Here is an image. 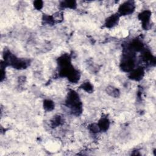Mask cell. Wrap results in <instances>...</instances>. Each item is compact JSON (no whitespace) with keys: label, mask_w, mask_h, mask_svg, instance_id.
<instances>
[{"label":"cell","mask_w":156,"mask_h":156,"mask_svg":"<svg viewBox=\"0 0 156 156\" xmlns=\"http://www.w3.org/2000/svg\"><path fill=\"white\" fill-rule=\"evenodd\" d=\"M140 20L142 21L143 26L145 28H148V26L149 25V21L151 18V12L148 10H146L141 13V14L139 15Z\"/></svg>","instance_id":"7a4b0ae2"},{"label":"cell","mask_w":156,"mask_h":156,"mask_svg":"<svg viewBox=\"0 0 156 156\" xmlns=\"http://www.w3.org/2000/svg\"><path fill=\"white\" fill-rule=\"evenodd\" d=\"M118 15H112L106 21V26L108 28L113 27L116 25V23H118Z\"/></svg>","instance_id":"277c9868"},{"label":"cell","mask_w":156,"mask_h":156,"mask_svg":"<svg viewBox=\"0 0 156 156\" xmlns=\"http://www.w3.org/2000/svg\"><path fill=\"white\" fill-rule=\"evenodd\" d=\"M100 130L103 131H106L109 126V121L107 118H102L98 125Z\"/></svg>","instance_id":"5b68a950"},{"label":"cell","mask_w":156,"mask_h":156,"mask_svg":"<svg viewBox=\"0 0 156 156\" xmlns=\"http://www.w3.org/2000/svg\"><path fill=\"white\" fill-rule=\"evenodd\" d=\"M82 88L85 90L87 92H92L93 90V87L92 85H91L89 82H85V84H84V85H82Z\"/></svg>","instance_id":"52a82bcc"},{"label":"cell","mask_w":156,"mask_h":156,"mask_svg":"<svg viewBox=\"0 0 156 156\" xmlns=\"http://www.w3.org/2000/svg\"><path fill=\"white\" fill-rule=\"evenodd\" d=\"M143 74H144L143 70V69H141V68H139L132 71V73H131V79L134 80L138 81L142 79L141 77H143Z\"/></svg>","instance_id":"3957f363"},{"label":"cell","mask_w":156,"mask_h":156,"mask_svg":"<svg viewBox=\"0 0 156 156\" xmlns=\"http://www.w3.org/2000/svg\"><path fill=\"white\" fill-rule=\"evenodd\" d=\"M34 6L37 9H40L43 7V3L42 1H35L34 2Z\"/></svg>","instance_id":"ba28073f"},{"label":"cell","mask_w":156,"mask_h":156,"mask_svg":"<svg viewBox=\"0 0 156 156\" xmlns=\"http://www.w3.org/2000/svg\"><path fill=\"white\" fill-rule=\"evenodd\" d=\"M45 109L48 111H50L54 108V104L51 100H45L43 103Z\"/></svg>","instance_id":"8992f818"},{"label":"cell","mask_w":156,"mask_h":156,"mask_svg":"<svg viewBox=\"0 0 156 156\" xmlns=\"http://www.w3.org/2000/svg\"><path fill=\"white\" fill-rule=\"evenodd\" d=\"M134 10V4L132 2H126L122 4L119 8V12L123 15L131 14Z\"/></svg>","instance_id":"6da1fadb"}]
</instances>
